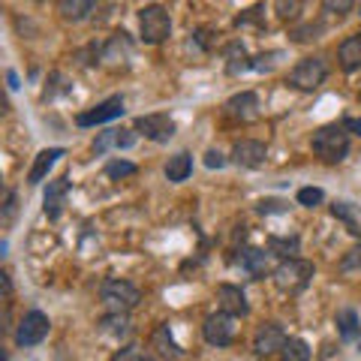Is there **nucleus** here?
<instances>
[{"mask_svg": "<svg viewBox=\"0 0 361 361\" xmlns=\"http://www.w3.org/2000/svg\"><path fill=\"white\" fill-rule=\"evenodd\" d=\"M265 157H268L265 145L256 142V139H244V142H238L232 148V160L238 163L241 169H259V166H265Z\"/></svg>", "mask_w": 361, "mask_h": 361, "instance_id": "obj_11", "label": "nucleus"}, {"mask_svg": "<svg viewBox=\"0 0 361 361\" xmlns=\"http://www.w3.org/2000/svg\"><path fill=\"white\" fill-rule=\"evenodd\" d=\"M151 349H157V355L166 358V361H178L180 355H184V349L175 343L172 329H169V325H160V329L151 334Z\"/></svg>", "mask_w": 361, "mask_h": 361, "instance_id": "obj_16", "label": "nucleus"}, {"mask_svg": "<svg viewBox=\"0 0 361 361\" xmlns=\"http://www.w3.org/2000/svg\"><path fill=\"white\" fill-rule=\"evenodd\" d=\"M139 27H142V39L157 45V42L169 39V33H172V16H169V9L160 4L142 6L139 9Z\"/></svg>", "mask_w": 361, "mask_h": 361, "instance_id": "obj_3", "label": "nucleus"}, {"mask_svg": "<svg viewBox=\"0 0 361 361\" xmlns=\"http://www.w3.org/2000/svg\"><path fill=\"white\" fill-rule=\"evenodd\" d=\"M123 111H127V109H123V97H109V99H103V103L94 106V109L78 111L75 123H78V127H99V123H109V121L121 118Z\"/></svg>", "mask_w": 361, "mask_h": 361, "instance_id": "obj_8", "label": "nucleus"}, {"mask_svg": "<svg viewBox=\"0 0 361 361\" xmlns=\"http://www.w3.org/2000/svg\"><path fill=\"white\" fill-rule=\"evenodd\" d=\"M135 133H142L151 142H169L175 135V121L169 115H142L135 118Z\"/></svg>", "mask_w": 361, "mask_h": 361, "instance_id": "obj_10", "label": "nucleus"}, {"mask_svg": "<svg viewBox=\"0 0 361 361\" xmlns=\"http://www.w3.org/2000/svg\"><path fill=\"white\" fill-rule=\"evenodd\" d=\"M277 9H280V18H295L301 4H277Z\"/></svg>", "mask_w": 361, "mask_h": 361, "instance_id": "obj_34", "label": "nucleus"}, {"mask_svg": "<svg viewBox=\"0 0 361 361\" xmlns=\"http://www.w3.org/2000/svg\"><path fill=\"white\" fill-rule=\"evenodd\" d=\"M286 331L280 322H262L256 329V337H253V349L259 355H274V353H283L286 346Z\"/></svg>", "mask_w": 361, "mask_h": 361, "instance_id": "obj_9", "label": "nucleus"}, {"mask_svg": "<svg viewBox=\"0 0 361 361\" xmlns=\"http://www.w3.org/2000/svg\"><path fill=\"white\" fill-rule=\"evenodd\" d=\"M361 268V244H355L343 259H341V271H355Z\"/></svg>", "mask_w": 361, "mask_h": 361, "instance_id": "obj_31", "label": "nucleus"}, {"mask_svg": "<svg viewBox=\"0 0 361 361\" xmlns=\"http://www.w3.org/2000/svg\"><path fill=\"white\" fill-rule=\"evenodd\" d=\"M66 196H70V180L66 178H58V180H49V187H45V214H49L51 220H58L61 217V211L66 205Z\"/></svg>", "mask_w": 361, "mask_h": 361, "instance_id": "obj_13", "label": "nucleus"}, {"mask_svg": "<svg viewBox=\"0 0 361 361\" xmlns=\"http://www.w3.org/2000/svg\"><path fill=\"white\" fill-rule=\"evenodd\" d=\"M217 301H220V310L229 313V316H247L250 313V304H247V295L241 292V286L220 283L217 286Z\"/></svg>", "mask_w": 361, "mask_h": 361, "instance_id": "obj_12", "label": "nucleus"}, {"mask_svg": "<svg viewBox=\"0 0 361 361\" xmlns=\"http://www.w3.org/2000/svg\"><path fill=\"white\" fill-rule=\"evenodd\" d=\"M97 4H90V0H61L58 4V13L66 18V21H82L87 18V13H94Z\"/></svg>", "mask_w": 361, "mask_h": 361, "instance_id": "obj_22", "label": "nucleus"}, {"mask_svg": "<svg viewBox=\"0 0 361 361\" xmlns=\"http://www.w3.org/2000/svg\"><path fill=\"white\" fill-rule=\"evenodd\" d=\"M99 298H103V304L111 313H127L142 301V292H139V286H133L130 280L111 277V280H103V286H99Z\"/></svg>", "mask_w": 361, "mask_h": 361, "instance_id": "obj_2", "label": "nucleus"}, {"mask_svg": "<svg viewBox=\"0 0 361 361\" xmlns=\"http://www.w3.org/2000/svg\"><path fill=\"white\" fill-rule=\"evenodd\" d=\"M325 9H337V13H346V9H353V4H346V0L334 4V0H329V4H325Z\"/></svg>", "mask_w": 361, "mask_h": 361, "instance_id": "obj_37", "label": "nucleus"}, {"mask_svg": "<svg viewBox=\"0 0 361 361\" xmlns=\"http://www.w3.org/2000/svg\"><path fill=\"white\" fill-rule=\"evenodd\" d=\"M265 259H268V253L265 250H253V247H250V250H244L241 253V268L244 271H250V274L253 277H262L265 274Z\"/></svg>", "mask_w": 361, "mask_h": 361, "instance_id": "obj_24", "label": "nucleus"}, {"mask_svg": "<svg viewBox=\"0 0 361 361\" xmlns=\"http://www.w3.org/2000/svg\"><path fill=\"white\" fill-rule=\"evenodd\" d=\"M358 353H361V343H358Z\"/></svg>", "mask_w": 361, "mask_h": 361, "instance_id": "obj_39", "label": "nucleus"}, {"mask_svg": "<svg viewBox=\"0 0 361 361\" xmlns=\"http://www.w3.org/2000/svg\"><path fill=\"white\" fill-rule=\"evenodd\" d=\"M135 130H106L94 139V154H109L111 148H133Z\"/></svg>", "mask_w": 361, "mask_h": 361, "instance_id": "obj_14", "label": "nucleus"}, {"mask_svg": "<svg viewBox=\"0 0 361 361\" xmlns=\"http://www.w3.org/2000/svg\"><path fill=\"white\" fill-rule=\"evenodd\" d=\"M331 214L346 226L349 235L361 238V205H353V202H334V205H331Z\"/></svg>", "mask_w": 361, "mask_h": 361, "instance_id": "obj_18", "label": "nucleus"}, {"mask_svg": "<svg viewBox=\"0 0 361 361\" xmlns=\"http://www.w3.org/2000/svg\"><path fill=\"white\" fill-rule=\"evenodd\" d=\"M205 166H208V169H223V166H226V157H223L217 148H211V151L205 154Z\"/></svg>", "mask_w": 361, "mask_h": 361, "instance_id": "obj_32", "label": "nucleus"}, {"mask_svg": "<svg viewBox=\"0 0 361 361\" xmlns=\"http://www.w3.org/2000/svg\"><path fill=\"white\" fill-rule=\"evenodd\" d=\"M226 58H229V73H241L247 70V51H244V45L241 42H232L229 45V51H226Z\"/></svg>", "mask_w": 361, "mask_h": 361, "instance_id": "obj_28", "label": "nucleus"}, {"mask_svg": "<svg viewBox=\"0 0 361 361\" xmlns=\"http://www.w3.org/2000/svg\"><path fill=\"white\" fill-rule=\"evenodd\" d=\"M49 329H51L49 316H45L42 310H30V313H25V319L18 322L16 343L18 346H39L45 337H49Z\"/></svg>", "mask_w": 361, "mask_h": 361, "instance_id": "obj_5", "label": "nucleus"}, {"mask_svg": "<svg viewBox=\"0 0 361 361\" xmlns=\"http://www.w3.org/2000/svg\"><path fill=\"white\" fill-rule=\"evenodd\" d=\"M97 325H99V331L109 334V337H127L130 329H133V322H130L127 313H109V316H103V319H99Z\"/></svg>", "mask_w": 361, "mask_h": 361, "instance_id": "obj_21", "label": "nucleus"}, {"mask_svg": "<svg viewBox=\"0 0 361 361\" xmlns=\"http://www.w3.org/2000/svg\"><path fill=\"white\" fill-rule=\"evenodd\" d=\"M313 277V265L304 262V259H283L277 268H274V283L283 289V292H301L307 289Z\"/></svg>", "mask_w": 361, "mask_h": 361, "instance_id": "obj_4", "label": "nucleus"}, {"mask_svg": "<svg viewBox=\"0 0 361 361\" xmlns=\"http://www.w3.org/2000/svg\"><path fill=\"white\" fill-rule=\"evenodd\" d=\"M358 9H361V6H358Z\"/></svg>", "mask_w": 361, "mask_h": 361, "instance_id": "obj_40", "label": "nucleus"}, {"mask_svg": "<svg viewBox=\"0 0 361 361\" xmlns=\"http://www.w3.org/2000/svg\"><path fill=\"white\" fill-rule=\"evenodd\" d=\"M6 82H9V87H13V90H16V87H18V75H16L13 70H9V73H6Z\"/></svg>", "mask_w": 361, "mask_h": 361, "instance_id": "obj_38", "label": "nucleus"}, {"mask_svg": "<svg viewBox=\"0 0 361 361\" xmlns=\"http://www.w3.org/2000/svg\"><path fill=\"white\" fill-rule=\"evenodd\" d=\"M226 111L232 118H241V121H253L259 115V97L253 90H244V94H235L229 103H226Z\"/></svg>", "mask_w": 361, "mask_h": 361, "instance_id": "obj_17", "label": "nucleus"}, {"mask_svg": "<svg viewBox=\"0 0 361 361\" xmlns=\"http://www.w3.org/2000/svg\"><path fill=\"white\" fill-rule=\"evenodd\" d=\"M61 157H63V148H45V151H39L37 160H33V166H30V172H27V184H30V187L42 184L45 175H49V169L58 163Z\"/></svg>", "mask_w": 361, "mask_h": 361, "instance_id": "obj_15", "label": "nucleus"}, {"mask_svg": "<svg viewBox=\"0 0 361 361\" xmlns=\"http://www.w3.org/2000/svg\"><path fill=\"white\" fill-rule=\"evenodd\" d=\"M337 331H341L343 341H355L361 334V322L355 310H337Z\"/></svg>", "mask_w": 361, "mask_h": 361, "instance_id": "obj_23", "label": "nucleus"}, {"mask_svg": "<svg viewBox=\"0 0 361 361\" xmlns=\"http://www.w3.org/2000/svg\"><path fill=\"white\" fill-rule=\"evenodd\" d=\"M235 316H229V313H211L208 319H205V325H202V334H205V341L211 343V346H229L232 341H235Z\"/></svg>", "mask_w": 361, "mask_h": 361, "instance_id": "obj_7", "label": "nucleus"}, {"mask_svg": "<svg viewBox=\"0 0 361 361\" xmlns=\"http://www.w3.org/2000/svg\"><path fill=\"white\" fill-rule=\"evenodd\" d=\"M259 214H274V211H286L280 202H259V208H256Z\"/></svg>", "mask_w": 361, "mask_h": 361, "instance_id": "obj_35", "label": "nucleus"}, {"mask_svg": "<svg viewBox=\"0 0 361 361\" xmlns=\"http://www.w3.org/2000/svg\"><path fill=\"white\" fill-rule=\"evenodd\" d=\"M319 30H322L319 25H307V27H301V30H295V33H292V37H295L298 42H304V39H310V37L316 39V33H319Z\"/></svg>", "mask_w": 361, "mask_h": 361, "instance_id": "obj_33", "label": "nucleus"}, {"mask_svg": "<svg viewBox=\"0 0 361 361\" xmlns=\"http://www.w3.org/2000/svg\"><path fill=\"white\" fill-rule=\"evenodd\" d=\"M111 361H157V355L151 353V349L139 346V343H130V346L118 349V353L111 355Z\"/></svg>", "mask_w": 361, "mask_h": 361, "instance_id": "obj_27", "label": "nucleus"}, {"mask_svg": "<svg viewBox=\"0 0 361 361\" xmlns=\"http://www.w3.org/2000/svg\"><path fill=\"white\" fill-rule=\"evenodd\" d=\"M313 154L325 163H341L349 154V135L343 127H322L313 133Z\"/></svg>", "mask_w": 361, "mask_h": 361, "instance_id": "obj_1", "label": "nucleus"}, {"mask_svg": "<svg viewBox=\"0 0 361 361\" xmlns=\"http://www.w3.org/2000/svg\"><path fill=\"white\" fill-rule=\"evenodd\" d=\"M343 130L361 135V118H346V121H343Z\"/></svg>", "mask_w": 361, "mask_h": 361, "instance_id": "obj_36", "label": "nucleus"}, {"mask_svg": "<svg viewBox=\"0 0 361 361\" xmlns=\"http://www.w3.org/2000/svg\"><path fill=\"white\" fill-rule=\"evenodd\" d=\"M337 58H341V66H343L346 73L361 70V33H353V37H346L341 42V51H337Z\"/></svg>", "mask_w": 361, "mask_h": 361, "instance_id": "obj_19", "label": "nucleus"}, {"mask_svg": "<svg viewBox=\"0 0 361 361\" xmlns=\"http://www.w3.org/2000/svg\"><path fill=\"white\" fill-rule=\"evenodd\" d=\"M295 199H298V205H304V208H316V205H322L325 193L319 187H301Z\"/></svg>", "mask_w": 361, "mask_h": 361, "instance_id": "obj_29", "label": "nucleus"}, {"mask_svg": "<svg viewBox=\"0 0 361 361\" xmlns=\"http://www.w3.org/2000/svg\"><path fill=\"white\" fill-rule=\"evenodd\" d=\"M280 361H310V346L301 337H289L283 353H280Z\"/></svg>", "mask_w": 361, "mask_h": 361, "instance_id": "obj_25", "label": "nucleus"}, {"mask_svg": "<svg viewBox=\"0 0 361 361\" xmlns=\"http://www.w3.org/2000/svg\"><path fill=\"white\" fill-rule=\"evenodd\" d=\"M190 175H193V157H190L187 151H178L175 157H169L166 178L172 180V184H180V180H187Z\"/></svg>", "mask_w": 361, "mask_h": 361, "instance_id": "obj_20", "label": "nucleus"}, {"mask_svg": "<svg viewBox=\"0 0 361 361\" xmlns=\"http://www.w3.org/2000/svg\"><path fill=\"white\" fill-rule=\"evenodd\" d=\"M268 253L283 256V259H295L298 238H295V235H292V238H277V235H271V238H268Z\"/></svg>", "mask_w": 361, "mask_h": 361, "instance_id": "obj_26", "label": "nucleus"}, {"mask_svg": "<svg viewBox=\"0 0 361 361\" xmlns=\"http://www.w3.org/2000/svg\"><path fill=\"white\" fill-rule=\"evenodd\" d=\"M325 75H329V70H325L322 58H304L289 73V85H295L298 90H316L325 82Z\"/></svg>", "mask_w": 361, "mask_h": 361, "instance_id": "obj_6", "label": "nucleus"}, {"mask_svg": "<svg viewBox=\"0 0 361 361\" xmlns=\"http://www.w3.org/2000/svg\"><path fill=\"white\" fill-rule=\"evenodd\" d=\"M139 169H135V163H127V160H109L106 163V175L109 178H130L135 175Z\"/></svg>", "mask_w": 361, "mask_h": 361, "instance_id": "obj_30", "label": "nucleus"}]
</instances>
